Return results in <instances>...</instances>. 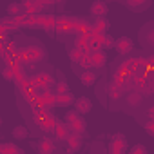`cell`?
Instances as JSON below:
<instances>
[{"instance_id":"2","label":"cell","mask_w":154,"mask_h":154,"mask_svg":"<svg viewBox=\"0 0 154 154\" xmlns=\"http://www.w3.org/2000/svg\"><path fill=\"white\" fill-rule=\"evenodd\" d=\"M45 56V51L40 45H29V47H22L20 53V62L27 63V62H38Z\"/></svg>"},{"instance_id":"14","label":"cell","mask_w":154,"mask_h":154,"mask_svg":"<svg viewBox=\"0 0 154 154\" xmlns=\"http://www.w3.org/2000/svg\"><path fill=\"white\" fill-rule=\"evenodd\" d=\"M109 20L107 18H96V22L93 24V35H98V36H103V35H107L105 31L109 29Z\"/></svg>"},{"instance_id":"29","label":"cell","mask_w":154,"mask_h":154,"mask_svg":"<svg viewBox=\"0 0 154 154\" xmlns=\"http://www.w3.org/2000/svg\"><path fill=\"white\" fill-rule=\"evenodd\" d=\"M80 65H82V69H84V71H91V67H93V60H91V54H87V56L82 60V63H80Z\"/></svg>"},{"instance_id":"9","label":"cell","mask_w":154,"mask_h":154,"mask_svg":"<svg viewBox=\"0 0 154 154\" xmlns=\"http://www.w3.org/2000/svg\"><path fill=\"white\" fill-rule=\"evenodd\" d=\"M91 15H94L96 18H105V15L109 13V8L105 2H102V0H96V2L91 4Z\"/></svg>"},{"instance_id":"10","label":"cell","mask_w":154,"mask_h":154,"mask_svg":"<svg viewBox=\"0 0 154 154\" xmlns=\"http://www.w3.org/2000/svg\"><path fill=\"white\" fill-rule=\"evenodd\" d=\"M74 107H76V111H78V114H87L93 109V102L87 96H80V98H76Z\"/></svg>"},{"instance_id":"5","label":"cell","mask_w":154,"mask_h":154,"mask_svg":"<svg viewBox=\"0 0 154 154\" xmlns=\"http://www.w3.org/2000/svg\"><path fill=\"white\" fill-rule=\"evenodd\" d=\"M22 8H24V13L29 15V17H38L40 11L44 9L42 8V2H38V0H24Z\"/></svg>"},{"instance_id":"4","label":"cell","mask_w":154,"mask_h":154,"mask_svg":"<svg viewBox=\"0 0 154 154\" xmlns=\"http://www.w3.org/2000/svg\"><path fill=\"white\" fill-rule=\"evenodd\" d=\"M127 147V141L123 138V134H114L109 145V154H123Z\"/></svg>"},{"instance_id":"27","label":"cell","mask_w":154,"mask_h":154,"mask_svg":"<svg viewBox=\"0 0 154 154\" xmlns=\"http://www.w3.org/2000/svg\"><path fill=\"white\" fill-rule=\"evenodd\" d=\"M127 6L129 8H134V9H140V8H147L149 2H145V0H140V2H136V0H129Z\"/></svg>"},{"instance_id":"34","label":"cell","mask_w":154,"mask_h":154,"mask_svg":"<svg viewBox=\"0 0 154 154\" xmlns=\"http://www.w3.org/2000/svg\"><path fill=\"white\" fill-rule=\"evenodd\" d=\"M147 78H150V80H154V69H152V71H149V72H147Z\"/></svg>"},{"instance_id":"16","label":"cell","mask_w":154,"mask_h":154,"mask_svg":"<svg viewBox=\"0 0 154 154\" xmlns=\"http://www.w3.org/2000/svg\"><path fill=\"white\" fill-rule=\"evenodd\" d=\"M53 132H54L56 140H67L69 134H71L67 123H65V122H58V120H56V125H54V131H53Z\"/></svg>"},{"instance_id":"19","label":"cell","mask_w":154,"mask_h":154,"mask_svg":"<svg viewBox=\"0 0 154 154\" xmlns=\"http://www.w3.org/2000/svg\"><path fill=\"white\" fill-rule=\"evenodd\" d=\"M87 54H91V53H85V51H84V49H80V47H74V49H71V51H69L71 63H82V60H84Z\"/></svg>"},{"instance_id":"12","label":"cell","mask_w":154,"mask_h":154,"mask_svg":"<svg viewBox=\"0 0 154 154\" xmlns=\"http://www.w3.org/2000/svg\"><path fill=\"white\" fill-rule=\"evenodd\" d=\"M33 82H35L36 87H49L53 84V76L49 72H45V71H40V72H36V76L33 78Z\"/></svg>"},{"instance_id":"23","label":"cell","mask_w":154,"mask_h":154,"mask_svg":"<svg viewBox=\"0 0 154 154\" xmlns=\"http://www.w3.org/2000/svg\"><path fill=\"white\" fill-rule=\"evenodd\" d=\"M11 134H13V138H15V140H26V138H27V134H29V131H27L24 125H17V127L11 131Z\"/></svg>"},{"instance_id":"21","label":"cell","mask_w":154,"mask_h":154,"mask_svg":"<svg viewBox=\"0 0 154 154\" xmlns=\"http://www.w3.org/2000/svg\"><path fill=\"white\" fill-rule=\"evenodd\" d=\"M80 82H82V85L91 87L96 82V74L93 71H84V72H80Z\"/></svg>"},{"instance_id":"1","label":"cell","mask_w":154,"mask_h":154,"mask_svg":"<svg viewBox=\"0 0 154 154\" xmlns=\"http://www.w3.org/2000/svg\"><path fill=\"white\" fill-rule=\"evenodd\" d=\"M65 123H67V127H69V131L71 132H74V134H84L85 132V122H84V118L78 114V111H69L67 114H65Z\"/></svg>"},{"instance_id":"24","label":"cell","mask_w":154,"mask_h":154,"mask_svg":"<svg viewBox=\"0 0 154 154\" xmlns=\"http://www.w3.org/2000/svg\"><path fill=\"white\" fill-rule=\"evenodd\" d=\"M8 15L13 17V18L24 15V8H22V4H9V6H8Z\"/></svg>"},{"instance_id":"32","label":"cell","mask_w":154,"mask_h":154,"mask_svg":"<svg viewBox=\"0 0 154 154\" xmlns=\"http://www.w3.org/2000/svg\"><path fill=\"white\" fill-rule=\"evenodd\" d=\"M147 38H149V42H150V44L154 45V29H150V31H149V35H147Z\"/></svg>"},{"instance_id":"26","label":"cell","mask_w":154,"mask_h":154,"mask_svg":"<svg viewBox=\"0 0 154 154\" xmlns=\"http://www.w3.org/2000/svg\"><path fill=\"white\" fill-rule=\"evenodd\" d=\"M102 45H103V49L116 47V40H114L112 36H109V35H103V38H102Z\"/></svg>"},{"instance_id":"17","label":"cell","mask_w":154,"mask_h":154,"mask_svg":"<svg viewBox=\"0 0 154 154\" xmlns=\"http://www.w3.org/2000/svg\"><path fill=\"white\" fill-rule=\"evenodd\" d=\"M91 60H93V67H103L107 63V56H105V51H93L91 53Z\"/></svg>"},{"instance_id":"6","label":"cell","mask_w":154,"mask_h":154,"mask_svg":"<svg viewBox=\"0 0 154 154\" xmlns=\"http://www.w3.org/2000/svg\"><path fill=\"white\" fill-rule=\"evenodd\" d=\"M116 53L118 54H122V56H125V54H129L131 51H132V40L129 38V36H120L118 40H116Z\"/></svg>"},{"instance_id":"20","label":"cell","mask_w":154,"mask_h":154,"mask_svg":"<svg viewBox=\"0 0 154 154\" xmlns=\"http://www.w3.org/2000/svg\"><path fill=\"white\" fill-rule=\"evenodd\" d=\"M140 93L145 94V96L154 94V80H150V78H143V80H141V85H140Z\"/></svg>"},{"instance_id":"30","label":"cell","mask_w":154,"mask_h":154,"mask_svg":"<svg viewBox=\"0 0 154 154\" xmlns=\"http://www.w3.org/2000/svg\"><path fill=\"white\" fill-rule=\"evenodd\" d=\"M65 93H71L69 87H67V84L65 82H58L56 84V94H65Z\"/></svg>"},{"instance_id":"13","label":"cell","mask_w":154,"mask_h":154,"mask_svg":"<svg viewBox=\"0 0 154 154\" xmlns=\"http://www.w3.org/2000/svg\"><path fill=\"white\" fill-rule=\"evenodd\" d=\"M93 38H94V35H93V33H91V35H80L78 38H76V47H80V49H84L85 53H91Z\"/></svg>"},{"instance_id":"33","label":"cell","mask_w":154,"mask_h":154,"mask_svg":"<svg viewBox=\"0 0 154 154\" xmlns=\"http://www.w3.org/2000/svg\"><path fill=\"white\" fill-rule=\"evenodd\" d=\"M149 116H150V120H154V105L149 109Z\"/></svg>"},{"instance_id":"7","label":"cell","mask_w":154,"mask_h":154,"mask_svg":"<svg viewBox=\"0 0 154 154\" xmlns=\"http://www.w3.org/2000/svg\"><path fill=\"white\" fill-rule=\"evenodd\" d=\"M65 141H67V154H76L80 150V147H82V136L80 134L71 132Z\"/></svg>"},{"instance_id":"11","label":"cell","mask_w":154,"mask_h":154,"mask_svg":"<svg viewBox=\"0 0 154 154\" xmlns=\"http://www.w3.org/2000/svg\"><path fill=\"white\" fill-rule=\"evenodd\" d=\"M36 149H38L40 154H54V152H56V145H54V141L49 140V138H42V140L38 141Z\"/></svg>"},{"instance_id":"15","label":"cell","mask_w":154,"mask_h":154,"mask_svg":"<svg viewBox=\"0 0 154 154\" xmlns=\"http://www.w3.org/2000/svg\"><path fill=\"white\" fill-rule=\"evenodd\" d=\"M72 102H76V98L72 96V93H65V94H54V105H56V107H69Z\"/></svg>"},{"instance_id":"18","label":"cell","mask_w":154,"mask_h":154,"mask_svg":"<svg viewBox=\"0 0 154 154\" xmlns=\"http://www.w3.org/2000/svg\"><path fill=\"white\" fill-rule=\"evenodd\" d=\"M141 102H143V94L140 93V91H131L129 94H127V105L129 107H140L141 105Z\"/></svg>"},{"instance_id":"25","label":"cell","mask_w":154,"mask_h":154,"mask_svg":"<svg viewBox=\"0 0 154 154\" xmlns=\"http://www.w3.org/2000/svg\"><path fill=\"white\" fill-rule=\"evenodd\" d=\"M4 78L6 80H11V82H15V78H17V69H15V65L13 63H9V65H4Z\"/></svg>"},{"instance_id":"22","label":"cell","mask_w":154,"mask_h":154,"mask_svg":"<svg viewBox=\"0 0 154 154\" xmlns=\"http://www.w3.org/2000/svg\"><path fill=\"white\" fill-rule=\"evenodd\" d=\"M0 154H24V150L13 143H2L0 145Z\"/></svg>"},{"instance_id":"8","label":"cell","mask_w":154,"mask_h":154,"mask_svg":"<svg viewBox=\"0 0 154 154\" xmlns=\"http://www.w3.org/2000/svg\"><path fill=\"white\" fill-rule=\"evenodd\" d=\"M123 85H122V82H118V80H112L109 85H107V93H109V98L111 100H120L122 96H123Z\"/></svg>"},{"instance_id":"28","label":"cell","mask_w":154,"mask_h":154,"mask_svg":"<svg viewBox=\"0 0 154 154\" xmlns=\"http://www.w3.org/2000/svg\"><path fill=\"white\" fill-rule=\"evenodd\" d=\"M131 154H149V150H147V147H145V145L138 143V145H134V147L131 149Z\"/></svg>"},{"instance_id":"31","label":"cell","mask_w":154,"mask_h":154,"mask_svg":"<svg viewBox=\"0 0 154 154\" xmlns=\"http://www.w3.org/2000/svg\"><path fill=\"white\" fill-rule=\"evenodd\" d=\"M145 131H147V134H149V136H152V138H154V120H149V122L145 123Z\"/></svg>"},{"instance_id":"3","label":"cell","mask_w":154,"mask_h":154,"mask_svg":"<svg viewBox=\"0 0 154 154\" xmlns=\"http://www.w3.org/2000/svg\"><path fill=\"white\" fill-rule=\"evenodd\" d=\"M35 22H36V27L40 29H45V31H56V26H58V18L54 15H38L35 17Z\"/></svg>"}]
</instances>
